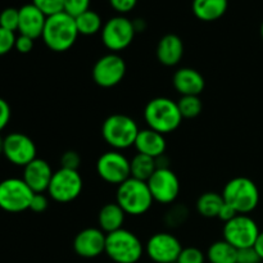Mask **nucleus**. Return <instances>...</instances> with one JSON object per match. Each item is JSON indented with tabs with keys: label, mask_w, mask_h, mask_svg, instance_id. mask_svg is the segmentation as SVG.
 Listing matches in <instances>:
<instances>
[{
	"label": "nucleus",
	"mask_w": 263,
	"mask_h": 263,
	"mask_svg": "<svg viewBox=\"0 0 263 263\" xmlns=\"http://www.w3.org/2000/svg\"><path fill=\"white\" fill-rule=\"evenodd\" d=\"M79 35L74 18L62 12L46 18L41 37L50 50L63 53L74 45Z\"/></svg>",
	"instance_id": "f257e3e1"
},
{
	"label": "nucleus",
	"mask_w": 263,
	"mask_h": 263,
	"mask_svg": "<svg viewBox=\"0 0 263 263\" xmlns=\"http://www.w3.org/2000/svg\"><path fill=\"white\" fill-rule=\"evenodd\" d=\"M144 120L149 128L166 135L177 130L184 118L176 102L170 98L158 97L146 103Z\"/></svg>",
	"instance_id": "f03ea898"
},
{
	"label": "nucleus",
	"mask_w": 263,
	"mask_h": 263,
	"mask_svg": "<svg viewBox=\"0 0 263 263\" xmlns=\"http://www.w3.org/2000/svg\"><path fill=\"white\" fill-rule=\"evenodd\" d=\"M153 202L154 199L146 181L130 177L125 182L118 185L116 203L122 208L126 215H145L151 210Z\"/></svg>",
	"instance_id": "7ed1b4c3"
},
{
	"label": "nucleus",
	"mask_w": 263,
	"mask_h": 263,
	"mask_svg": "<svg viewBox=\"0 0 263 263\" xmlns=\"http://www.w3.org/2000/svg\"><path fill=\"white\" fill-rule=\"evenodd\" d=\"M139 131L136 121L122 113L110 115L102 125L103 139L113 151H123L135 145Z\"/></svg>",
	"instance_id": "20e7f679"
},
{
	"label": "nucleus",
	"mask_w": 263,
	"mask_h": 263,
	"mask_svg": "<svg viewBox=\"0 0 263 263\" xmlns=\"http://www.w3.org/2000/svg\"><path fill=\"white\" fill-rule=\"evenodd\" d=\"M222 197L225 203L231 205L238 215H248L258 205L259 190L251 179L239 176L225 185Z\"/></svg>",
	"instance_id": "39448f33"
},
{
	"label": "nucleus",
	"mask_w": 263,
	"mask_h": 263,
	"mask_svg": "<svg viewBox=\"0 0 263 263\" xmlns=\"http://www.w3.org/2000/svg\"><path fill=\"white\" fill-rule=\"evenodd\" d=\"M144 247L140 239L126 229L107 234L105 254L116 263H136L140 261Z\"/></svg>",
	"instance_id": "423d86ee"
},
{
	"label": "nucleus",
	"mask_w": 263,
	"mask_h": 263,
	"mask_svg": "<svg viewBox=\"0 0 263 263\" xmlns=\"http://www.w3.org/2000/svg\"><path fill=\"white\" fill-rule=\"evenodd\" d=\"M35 193L23 179H5L0 182V208L5 212L20 213L30 210L31 199Z\"/></svg>",
	"instance_id": "0eeeda50"
},
{
	"label": "nucleus",
	"mask_w": 263,
	"mask_h": 263,
	"mask_svg": "<svg viewBox=\"0 0 263 263\" xmlns=\"http://www.w3.org/2000/svg\"><path fill=\"white\" fill-rule=\"evenodd\" d=\"M100 32H102L103 44L108 50H110V53L125 50L131 45L136 35L133 21L123 15H117L108 20L103 25Z\"/></svg>",
	"instance_id": "6e6552de"
},
{
	"label": "nucleus",
	"mask_w": 263,
	"mask_h": 263,
	"mask_svg": "<svg viewBox=\"0 0 263 263\" xmlns=\"http://www.w3.org/2000/svg\"><path fill=\"white\" fill-rule=\"evenodd\" d=\"M82 187H84V181L79 171L59 168L51 177L48 193L51 199L55 202L69 203L80 197Z\"/></svg>",
	"instance_id": "1a4fd4ad"
},
{
	"label": "nucleus",
	"mask_w": 263,
	"mask_h": 263,
	"mask_svg": "<svg viewBox=\"0 0 263 263\" xmlns=\"http://www.w3.org/2000/svg\"><path fill=\"white\" fill-rule=\"evenodd\" d=\"M259 233L258 225L253 218L248 215H238L223 226V240L236 249L249 248L254 247Z\"/></svg>",
	"instance_id": "9d476101"
},
{
	"label": "nucleus",
	"mask_w": 263,
	"mask_h": 263,
	"mask_svg": "<svg viewBox=\"0 0 263 263\" xmlns=\"http://www.w3.org/2000/svg\"><path fill=\"white\" fill-rule=\"evenodd\" d=\"M127 67L125 59L117 53H109L100 57L92 67V80L95 84L104 89L115 87L125 77Z\"/></svg>",
	"instance_id": "9b49d317"
},
{
	"label": "nucleus",
	"mask_w": 263,
	"mask_h": 263,
	"mask_svg": "<svg viewBox=\"0 0 263 263\" xmlns=\"http://www.w3.org/2000/svg\"><path fill=\"white\" fill-rule=\"evenodd\" d=\"M97 172L103 181L118 186L131 177L130 159L120 151L105 152L98 159Z\"/></svg>",
	"instance_id": "f8f14e48"
},
{
	"label": "nucleus",
	"mask_w": 263,
	"mask_h": 263,
	"mask_svg": "<svg viewBox=\"0 0 263 263\" xmlns=\"http://www.w3.org/2000/svg\"><path fill=\"white\" fill-rule=\"evenodd\" d=\"M146 182L154 202L161 204H171L180 194L179 177L170 168H157Z\"/></svg>",
	"instance_id": "ddd939ff"
},
{
	"label": "nucleus",
	"mask_w": 263,
	"mask_h": 263,
	"mask_svg": "<svg viewBox=\"0 0 263 263\" xmlns=\"http://www.w3.org/2000/svg\"><path fill=\"white\" fill-rule=\"evenodd\" d=\"M182 251L181 243L170 233H157L145 246L149 258L156 263H176Z\"/></svg>",
	"instance_id": "4468645a"
},
{
	"label": "nucleus",
	"mask_w": 263,
	"mask_h": 263,
	"mask_svg": "<svg viewBox=\"0 0 263 263\" xmlns=\"http://www.w3.org/2000/svg\"><path fill=\"white\" fill-rule=\"evenodd\" d=\"M3 154L10 163L25 167L36 158V145L30 136L22 133H12L4 138Z\"/></svg>",
	"instance_id": "2eb2a0df"
},
{
	"label": "nucleus",
	"mask_w": 263,
	"mask_h": 263,
	"mask_svg": "<svg viewBox=\"0 0 263 263\" xmlns=\"http://www.w3.org/2000/svg\"><path fill=\"white\" fill-rule=\"evenodd\" d=\"M107 234L98 228H87L80 231L73 240V249L82 258H95L105 253Z\"/></svg>",
	"instance_id": "dca6fc26"
},
{
	"label": "nucleus",
	"mask_w": 263,
	"mask_h": 263,
	"mask_svg": "<svg viewBox=\"0 0 263 263\" xmlns=\"http://www.w3.org/2000/svg\"><path fill=\"white\" fill-rule=\"evenodd\" d=\"M54 172L50 164L40 158H35L32 162L23 167V181L28 185L35 194L48 192L51 177Z\"/></svg>",
	"instance_id": "f3484780"
},
{
	"label": "nucleus",
	"mask_w": 263,
	"mask_h": 263,
	"mask_svg": "<svg viewBox=\"0 0 263 263\" xmlns=\"http://www.w3.org/2000/svg\"><path fill=\"white\" fill-rule=\"evenodd\" d=\"M46 18L48 17L41 10H39L32 3L23 5L22 8H20V25H18L20 35L28 36L33 40L41 37Z\"/></svg>",
	"instance_id": "a211bd4d"
},
{
	"label": "nucleus",
	"mask_w": 263,
	"mask_h": 263,
	"mask_svg": "<svg viewBox=\"0 0 263 263\" xmlns=\"http://www.w3.org/2000/svg\"><path fill=\"white\" fill-rule=\"evenodd\" d=\"M172 84L176 91L185 95H198L199 97L205 87V80L199 71L190 67L177 69L172 77Z\"/></svg>",
	"instance_id": "6ab92c4d"
},
{
	"label": "nucleus",
	"mask_w": 263,
	"mask_h": 263,
	"mask_svg": "<svg viewBox=\"0 0 263 263\" xmlns=\"http://www.w3.org/2000/svg\"><path fill=\"white\" fill-rule=\"evenodd\" d=\"M184 57V43L175 33H167L157 45V59L166 67H174Z\"/></svg>",
	"instance_id": "aec40b11"
},
{
	"label": "nucleus",
	"mask_w": 263,
	"mask_h": 263,
	"mask_svg": "<svg viewBox=\"0 0 263 263\" xmlns=\"http://www.w3.org/2000/svg\"><path fill=\"white\" fill-rule=\"evenodd\" d=\"M138 153L145 154V156L152 157L157 159L161 156H164L167 148L166 139L161 133L152 130V128H144L140 130L136 138L135 145Z\"/></svg>",
	"instance_id": "412c9836"
},
{
	"label": "nucleus",
	"mask_w": 263,
	"mask_h": 263,
	"mask_svg": "<svg viewBox=\"0 0 263 263\" xmlns=\"http://www.w3.org/2000/svg\"><path fill=\"white\" fill-rule=\"evenodd\" d=\"M126 213L117 203H107L103 205L98 215V223L99 229L105 234L115 233V231L123 229Z\"/></svg>",
	"instance_id": "4be33fe9"
},
{
	"label": "nucleus",
	"mask_w": 263,
	"mask_h": 263,
	"mask_svg": "<svg viewBox=\"0 0 263 263\" xmlns=\"http://www.w3.org/2000/svg\"><path fill=\"white\" fill-rule=\"evenodd\" d=\"M229 7L228 0H193V13L203 22H213L222 17Z\"/></svg>",
	"instance_id": "5701e85b"
},
{
	"label": "nucleus",
	"mask_w": 263,
	"mask_h": 263,
	"mask_svg": "<svg viewBox=\"0 0 263 263\" xmlns=\"http://www.w3.org/2000/svg\"><path fill=\"white\" fill-rule=\"evenodd\" d=\"M157 162L152 157L145 154H135L130 161L131 177L141 180V181H148L154 172L157 171Z\"/></svg>",
	"instance_id": "b1692460"
},
{
	"label": "nucleus",
	"mask_w": 263,
	"mask_h": 263,
	"mask_svg": "<svg viewBox=\"0 0 263 263\" xmlns=\"http://www.w3.org/2000/svg\"><path fill=\"white\" fill-rule=\"evenodd\" d=\"M225 204L222 194L215 192H207L199 197L197 202V211L202 217L215 218L218 217L221 208Z\"/></svg>",
	"instance_id": "393cba45"
},
{
	"label": "nucleus",
	"mask_w": 263,
	"mask_h": 263,
	"mask_svg": "<svg viewBox=\"0 0 263 263\" xmlns=\"http://www.w3.org/2000/svg\"><path fill=\"white\" fill-rule=\"evenodd\" d=\"M207 258L210 263H236L238 249L222 239L211 244L207 251Z\"/></svg>",
	"instance_id": "a878e982"
},
{
	"label": "nucleus",
	"mask_w": 263,
	"mask_h": 263,
	"mask_svg": "<svg viewBox=\"0 0 263 263\" xmlns=\"http://www.w3.org/2000/svg\"><path fill=\"white\" fill-rule=\"evenodd\" d=\"M76 21L77 30H79L80 35L84 36H91L95 33L100 32L103 28V22L100 15L94 10L89 9L80 14L79 17L74 18Z\"/></svg>",
	"instance_id": "bb28decb"
},
{
	"label": "nucleus",
	"mask_w": 263,
	"mask_h": 263,
	"mask_svg": "<svg viewBox=\"0 0 263 263\" xmlns=\"http://www.w3.org/2000/svg\"><path fill=\"white\" fill-rule=\"evenodd\" d=\"M182 118H195L202 113L203 103L198 95H185L177 102Z\"/></svg>",
	"instance_id": "cd10ccee"
},
{
	"label": "nucleus",
	"mask_w": 263,
	"mask_h": 263,
	"mask_svg": "<svg viewBox=\"0 0 263 263\" xmlns=\"http://www.w3.org/2000/svg\"><path fill=\"white\" fill-rule=\"evenodd\" d=\"M187 217H189V211H187V208L185 205L176 204L167 212L164 221L171 228H177V226L182 225L187 220Z\"/></svg>",
	"instance_id": "c85d7f7f"
},
{
	"label": "nucleus",
	"mask_w": 263,
	"mask_h": 263,
	"mask_svg": "<svg viewBox=\"0 0 263 263\" xmlns=\"http://www.w3.org/2000/svg\"><path fill=\"white\" fill-rule=\"evenodd\" d=\"M20 25V9L15 8H7L0 13V27L8 31H18Z\"/></svg>",
	"instance_id": "c756f323"
},
{
	"label": "nucleus",
	"mask_w": 263,
	"mask_h": 263,
	"mask_svg": "<svg viewBox=\"0 0 263 263\" xmlns=\"http://www.w3.org/2000/svg\"><path fill=\"white\" fill-rule=\"evenodd\" d=\"M32 4L46 17L63 12V0H32Z\"/></svg>",
	"instance_id": "7c9ffc66"
},
{
	"label": "nucleus",
	"mask_w": 263,
	"mask_h": 263,
	"mask_svg": "<svg viewBox=\"0 0 263 263\" xmlns=\"http://www.w3.org/2000/svg\"><path fill=\"white\" fill-rule=\"evenodd\" d=\"M90 0H63V12L76 18L90 9Z\"/></svg>",
	"instance_id": "2f4dec72"
},
{
	"label": "nucleus",
	"mask_w": 263,
	"mask_h": 263,
	"mask_svg": "<svg viewBox=\"0 0 263 263\" xmlns=\"http://www.w3.org/2000/svg\"><path fill=\"white\" fill-rule=\"evenodd\" d=\"M204 253L200 249L195 247H187V248H182L176 263H204Z\"/></svg>",
	"instance_id": "473e14b6"
},
{
	"label": "nucleus",
	"mask_w": 263,
	"mask_h": 263,
	"mask_svg": "<svg viewBox=\"0 0 263 263\" xmlns=\"http://www.w3.org/2000/svg\"><path fill=\"white\" fill-rule=\"evenodd\" d=\"M15 39L17 36L14 35V32L0 27V55H5L12 49H14Z\"/></svg>",
	"instance_id": "72a5a7b5"
},
{
	"label": "nucleus",
	"mask_w": 263,
	"mask_h": 263,
	"mask_svg": "<svg viewBox=\"0 0 263 263\" xmlns=\"http://www.w3.org/2000/svg\"><path fill=\"white\" fill-rule=\"evenodd\" d=\"M61 168L73 170V171H79V167L81 164V157L77 152L74 151H67L62 154L61 157Z\"/></svg>",
	"instance_id": "f704fd0d"
},
{
	"label": "nucleus",
	"mask_w": 263,
	"mask_h": 263,
	"mask_svg": "<svg viewBox=\"0 0 263 263\" xmlns=\"http://www.w3.org/2000/svg\"><path fill=\"white\" fill-rule=\"evenodd\" d=\"M261 257L258 256L254 247H249V248L238 249V258L236 263H261Z\"/></svg>",
	"instance_id": "c9c22d12"
},
{
	"label": "nucleus",
	"mask_w": 263,
	"mask_h": 263,
	"mask_svg": "<svg viewBox=\"0 0 263 263\" xmlns=\"http://www.w3.org/2000/svg\"><path fill=\"white\" fill-rule=\"evenodd\" d=\"M49 207V200L48 198L44 195V193H37V194H33L32 199H31L30 210L32 212L36 213H43L44 211L48 210Z\"/></svg>",
	"instance_id": "e433bc0d"
},
{
	"label": "nucleus",
	"mask_w": 263,
	"mask_h": 263,
	"mask_svg": "<svg viewBox=\"0 0 263 263\" xmlns=\"http://www.w3.org/2000/svg\"><path fill=\"white\" fill-rule=\"evenodd\" d=\"M136 3L138 0H109L110 7L121 14L131 12L136 7Z\"/></svg>",
	"instance_id": "4c0bfd02"
},
{
	"label": "nucleus",
	"mask_w": 263,
	"mask_h": 263,
	"mask_svg": "<svg viewBox=\"0 0 263 263\" xmlns=\"http://www.w3.org/2000/svg\"><path fill=\"white\" fill-rule=\"evenodd\" d=\"M33 41L35 40L28 37V36H25V35L17 36V39H15L14 49L21 54L30 53V51L33 49Z\"/></svg>",
	"instance_id": "58836bf2"
},
{
	"label": "nucleus",
	"mask_w": 263,
	"mask_h": 263,
	"mask_svg": "<svg viewBox=\"0 0 263 263\" xmlns=\"http://www.w3.org/2000/svg\"><path fill=\"white\" fill-rule=\"evenodd\" d=\"M10 107L7 100L0 98V133L7 127L10 121Z\"/></svg>",
	"instance_id": "ea45409f"
},
{
	"label": "nucleus",
	"mask_w": 263,
	"mask_h": 263,
	"mask_svg": "<svg viewBox=\"0 0 263 263\" xmlns=\"http://www.w3.org/2000/svg\"><path fill=\"white\" fill-rule=\"evenodd\" d=\"M236 216H238V212H236L231 205H229L228 203H225V204L222 205L220 213H218V218H220L221 221H223L225 223L233 220V218L236 217Z\"/></svg>",
	"instance_id": "a19ab883"
},
{
	"label": "nucleus",
	"mask_w": 263,
	"mask_h": 263,
	"mask_svg": "<svg viewBox=\"0 0 263 263\" xmlns=\"http://www.w3.org/2000/svg\"><path fill=\"white\" fill-rule=\"evenodd\" d=\"M254 249H256L258 256L261 257V259L263 261V231L259 233L258 238H257L256 243H254Z\"/></svg>",
	"instance_id": "79ce46f5"
},
{
	"label": "nucleus",
	"mask_w": 263,
	"mask_h": 263,
	"mask_svg": "<svg viewBox=\"0 0 263 263\" xmlns=\"http://www.w3.org/2000/svg\"><path fill=\"white\" fill-rule=\"evenodd\" d=\"M133 25L136 32H141V31H144L146 28V23L143 18H136V20H134Z\"/></svg>",
	"instance_id": "37998d69"
},
{
	"label": "nucleus",
	"mask_w": 263,
	"mask_h": 263,
	"mask_svg": "<svg viewBox=\"0 0 263 263\" xmlns=\"http://www.w3.org/2000/svg\"><path fill=\"white\" fill-rule=\"evenodd\" d=\"M3 151H4V138L0 136V154H3Z\"/></svg>",
	"instance_id": "c03bdc74"
},
{
	"label": "nucleus",
	"mask_w": 263,
	"mask_h": 263,
	"mask_svg": "<svg viewBox=\"0 0 263 263\" xmlns=\"http://www.w3.org/2000/svg\"><path fill=\"white\" fill-rule=\"evenodd\" d=\"M261 36H262V40H263V22H262V25H261Z\"/></svg>",
	"instance_id": "a18cd8bd"
}]
</instances>
